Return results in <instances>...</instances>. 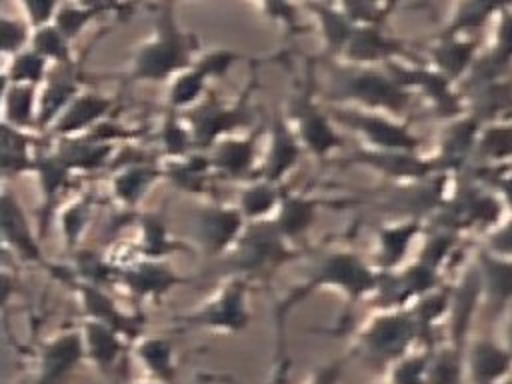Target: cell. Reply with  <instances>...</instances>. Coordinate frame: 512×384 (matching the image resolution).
<instances>
[{
    "instance_id": "1",
    "label": "cell",
    "mask_w": 512,
    "mask_h": 384,
    "mask_svg": "<svg viewBox=\"0 0 512 384\" xmlns=\"http://www.w3.org/2000/svg\"><path fill=\"white\" fill-rule=\"evenodd\" d=\"M380 272L372 268L360 254L352 250H334L318 256L302 284L290 290L274 310L276 326H278V364L286 362L284 352V322L288 314L302 304L308 296H312L318 290L332 288L344 294V298L350 304H356L360 300L372 298L376 286H378Z\"/></svg>"
},
{
    "instance_id": "2",
    "label": "cell",
    "mask_w": 512,
    "mask_h": 384,
    "mask_svg": "<svg viewBox=\"0 0 512 384\" xmlns=\"http://www.w3.org/2000/svg\"><path fill=\"white\" fill-rule=\"evenodd\" d=\"M328 98L336 102H352L360 110L402 114L410 102L412 92L404 88L388 68L380 70L366 64H352L338 68L330 78Z\"/></svg>"
},
{
    "instance_id": "3",
    "label": "cell",
    "mask_w": 512,
    "mask_h": 384,
    "mask_svg": "<svg viewBox=\"0 0 512 384\" xmlns=\"http://www.w3.org/2000/svg\"><path fill=\"white\" fill-rule=\"evenodd\" d=\"M420 346L418 324L410 308L376 310L356 332L350 356L374 368H388L400 356Z\"/></svg>"
},
{
    "instance_id": "4",
    "label": "cell",
    "mask_w": 512,
    "mask_h": 384,
    "mask_svg": "<svg viewBox=\"0 0 512 384\" xmlns=\"http://www.w3.org/2000/svg\"><path fill=\"white\" fill-rule=\"evenodd\" d=\"M280 234L274 220L248 222L236 244L224 254L230 274L246 276L248 280L270 278L280 266L294 260L298 252Z\"/></svg>"
},
{
    "instance_id": "5",
    "label": "cell",
    "mask_w": 512,
    "mask_h": 384,
    "mask_svg": "<svg viewBox=\"0 0 512 384\" xmlns=\"http://www.w3.org/2000/svg\"><path fill=\"white\" fill-rule=\"evenodd\" d=\"M248 278L230 274L228 282L204 300L198 308L174 318V328L182 330H208L214 334H240L250 324L248 306Z\"/></svg>"
},
{
    "instance_id": "6",
    "label": "cell",
    "mask_w": 512,
    "mask_h": 384,
    "mask_svg": "<svg viewBox=\"0 0 512 384\" xmlns=\"http://www.w3.org/2000/svg\"><path fill=\"white\" fill-rule=\"evenodd\" d=\"M58 282L66 284L78 298L84 318L96 320L102 324L112 326L118 330L126 340L134 342L142 336V330L146 326V316L124 310L108 292L106 286H96L84 280H78L72 268L48 264L46 268Z\"/></svg>"
},
{
    "instance_id": "7",
    "label": "cell",
    "mask_w": 512,
    "mask_h": 384,
    "mask_svg": "<svg viewBox=\"0 0 512 384\" xmlns=\"http://www.w3.org/2000/svg\"><path fill=\"white\" fill-rule=\"evenodd\" d=\"M188 58L190 44L186 36L180 34L174 26L172 14L164 12L158 18L156 36L138 50L130 76L134 80L148 82L168 80L170 76H176L178 72L188 68Z\"/></svg>"
},
{
    "instance_id": "8",
    "label": "cell",
    "mask_w": 512,
    "mask_h": 384,
    "mask_svg": "<svg viewBox=\"0 0 512 384\" xmlns=\"http://www.w3.org/2000/svg\"><path fill=\"white\" fill-rule=\"evenodd\" d=\"M180 114L190 128L194 148L210 150L222 138L232 136L238 128L250 124L248 92L232 104H224L214 94H206L198 104Z\"/></svg>"
},
{
    "instance_id": "9",
    "label": "cell",
    "mask_w": 512,
    "mask_h": 384,
    "mask_svg": "<svg viewBox=\"0 0 512 384\" xmlns=\"http://www.w3.org/2000/svg\"><path fill=\"white\" fill-rule=\"evenodd\" d=\"M330 116L336 124L356 132L366 148L418 152L422 146V138L414 134L406 122H400L390 114L360 108H334Z\"/></svg>"
},
{
    "instance_id": "10",
    "label": "cell",
    "mask_w": 512,
    "mask_h": 384,
    "mask_svg": "<svg viewBox=\"0 0 512 384\" xmlns=\"http://www.w3.org/2000/svg\"><path fill=\"white\" fill-rule=\"evenodd\" d=\"M288 116L292 126L308 154L314 158H326L336 148L344 146L342 136L336 130V122L330 112H324L312 98V90L304 86L290 104Z\"/></svg>"
},
{
    "instance_id": "11",
    "label": "cell",
    "mask_w": 512,
    "mask_h": 384,
    "mask_svg": "<svg viewBox=\"0 0 512 384\" xmlns=\"http://www.w3.org/2000/svg\"><path fill=\"white\" fill-rule=\"evenodd\" d=\"M248 220L238 206L208 202L192 214V238L208 256H224L244 232Z\"/></svg>"
},
{
    "instance_id": "12",
    "label": "cell",
    "mask_w": 512,
    "mask_h": 384,
    "mask_svg": "<svg viewBox=\"0 0 512 384\" xmlns=\"http://www.w3.org/2000/svg\"><path fill=\"white\" fill-rule=\"evenodd\" d=\"M192 278L180 276L166 260L136 258L118 268L116 286L136 302H158L176 286L188 284Z\"/></svg>"
},
{
    "instance_id": "13",
    "label": "cell",
    "mask_w": 512,
    "mask_h": 384,
    "mask_svg": "<svg viewBox=\"0 0 512 384\" xmlns=\"http://www.w3.org/2000/svg\"><path fill=\"white\" fill-rule=\"evenodd\" d=\"M86 360L80 328L60 330L38 348L36 376L32 384H68L70 376Z\"/></svg>"
},
{
    "instance_id": "14",
    "label": "cell",
    "mask_w": 512,
    "mask_h": 384,
    "mask_svg": "<svg viewBox=\"0 0 512 384\" xmlns=\"http://www.w3.org/2000/svg\"><path fill=\"white\" fill-rule=\"evenodd\" d=\"M84 342L86 360L110 382V384H124V364L130 340H126L118 330L108 324L84 318L78 326Z\"/></svg>"
},
{
    "instance_id": "15",
    "label": "cell",
    "mask_w": 512,
    "mask_h": 384,
    "mask_svg": "<svg viewBox=\"0 0 512 384\" xmlns=\"http://www.w3.org/2000/svg\"><path fill=\"white\" fill-rule=\"evenodd\" d=\"M348 162L370 168L390 180L400 182H416L442 172L434 156L424 158L418 152L406 150H374L364 146L350 152Z\"/></svg>"
},
{
    "instance_id": "16",
    "label": "cell",
    "mask_w": 512,
    "mask_h": 384,
    "mask_svg": "<svg viewBox=\"0 0 512 384\" xmlns=\"http://www.w3.org/2000/svg\"><path fill=\"white\" fill-rule=\"evenodd\" d=\"M302 152L304 146L294 126L284 116V112L276 110L268 126V146L258 166V178L280 184L296 168Z\"/></svg>"
},
{
    "instance_id": "17",
    "label": "cell",
    "mask_w": 512,
    "mask_h": 384,
    "mask_svg": "<svg viewBox=\"0 0 512 384\" xmlns=\"http://www.w3.org/2000/svg\"><path fill=\"white\" fill-rule=\"evenodd\" d=\"M482 126V120L470 112L448 120L434 156L442 172L458 176L460 172H466L470 164H474V152Z\"/></svg>"
},
{
    "instance_id": "18",
    "label": "cell",
    "mask_w": 512,
    "mask_h": 384,
    "mask_svg": "<svg viewBox=\"0 0 512 384\" xmlns=\"http://www.w3.org/2000/svg\"><path fill=\"white\" fill-rule=\"evenodd\" d=\"M466 384H500L512 374V354L502 340L470 336L464 346Z\"/></svg>"
},
{
    "instance_id": "19",
    "label": "cell",
    "mask_w": 512,
    "mask_h": 384,
    "mask_svg": "<svg viewBox=\"0 0 512 384\" xmlns=\"http://www.w3.org/2000/svg\"><path fill=\"white\" fill-rule=\"evenodd\" d=\"M480 302H482V282H480V272L474 262L452 284L450 310L446 316V326H448L446 340L448 342H452L460 348L466 346V342L470 338L472 320L476 316Z\"/></svg>"
},
{
    "instance_id": "20",
    "label": "cell",
    "mask_w": 512,
    "mask_h": 384,
    "mask_svg": "<svg viewBox=\"0 0 512 384\" xmlns=\"http://www.w3.org/2000/svg\"><path fill=\"white\" fill-rule=\"evenodd\" d=\"M0 228H2L4 246L10 248L18 260L48 268L50 262L42 254L40 236H34L22 202L10 190L2 192V224H0Z\"/></svg>"
},
{
    "instance_id": "21",
    "label": "cell",
    "mask_w": 512,
    "mask_h": 384,
    "mask_svg": "<svg viewBox=\"0 0 512 384\" xmlns=\"http://www.w3.org/2000/svg\"><path fill=\"white\" fill-rule=\"evenodd\" d=\"M110 190L122 208L134 210L154 186L158 178H164V170L154 160L128 156L124 162H110Z\"/></svg>"
},
{
    "instance_id": "22",
    "label": "cell",
    "mask_w": 512,
    "mask_h": 384,
    "mask_svg": "<svg viewBox=\"0 0 512 384\" xmlns=\"http://www.w3.org/2000/svg\"><path fill=\"white\" fill-rule=\"evenodd\" d=\"M32 174H36L38 186H40L42 200H40L38 236H40V240H44L50 220H52V216L60 204V198H62L64 190L68 188L74 172L60 160V156L54 150H50V152L36 154Z\"/></svg>"
},
{
    "instance_id": "23",
    "label": "cell",
    "mask_w": 512,
    "mask_h": 384,
    "mask_svg": "<svg viewBox=\"0 0 512 384\" xmlns=\"http://www.w3.org/2000/svg\"><path fill=\"white\" fill-rule=\"evenodd\" d=\"M474 262L480 272L482 302L490 314H504L512 306V258L496 256L480 246Z\"/></svg>"
},
{
    "instance_id": "24",
    "label": "cell",
    "mask_w": 512,
    "mask_h": 384,
    "mask_svg": "<svg viewBox=\"0 0 512 384\" xmlns=\"http://www.w3.org/2000/svg\"><path fill=\"white\" fill-rule=\"evenodd\" d=\"M114 100L94 92H80L58 116V120L48 128L56 138L80 136L92 130L98 122L110 118Z\"/></svg>"
},
{
    "instance_id": "25",
    "label": "cell",
    "mask_w": 512,
    "mask_h": 384,
    "mask_svg": "<svg viewBox=\"0 0 512 384\" xmlns=\"http://www.w3.org/2000/svg\"><path fill=\"white\" fill-rule=\"evenodd\" d=\"M260 132L232 134L216 142L208 154L216 176L228 180H244L256 168V142Z\"/></svg>"
},
{
    "instance_id": "26",
    "label": "cell",
    "mask_w": 512,
    "mask_h": 384,
    "mask_svg": "<svg viewBox=\"0 0 512 384\" xmlns=\"http://www.w3.org/2000/svg\"><path fill=\"white\" fill-rule=\"evenodd\" d=\"M426 232V224L420 218H404L400 222L384 224L376 232L374 268L380 272L396 270L408 256L414 240Z\"/></svg>"
},
{
    "instance_id": "27",
    "label": "cell",
    "mask_w": 512,
    "mask_h": 384,
    "mask_svg": "<svg viewBox=\"0 0 512 384\" xmlns=\"http://www.w3.org/2000/svg\"><path fill=\"white\" fill-rule=\"evenodd\" d=\"M80 94V78L76 68L70 64H56L46 76V84L38 96V128H50L64 108Z\"/></svg>"
},
{
    "instance_id": "28",
    "label": "cell",
    "mask_w": 512,
    "mask_h": 384,
    "mask_svg": "<svg viewBox=\"0 0 512 384\" xmlns=\"http://www.w3.org/2000/svg\"><path fill=\"white\" fill-rule=\"evenodd\" d=\"M324 204L330 202L304 192H284L272 220L288 242H298L314 226L318 210Z\"/></svg>"
},
{
    "instance_id": "29",
    "label": "cell",
    "mask_w": 512,
    "mask_h": 384,
    "mask_svg": "<svg viewBox=\"0 0 512 384\" xmlns=\"http://www.w3.org/2000/svg\"><path fill=\"white\" fill-rule=\"evenodd\" d=\"M342 52L354 64H388L392 58L404 54V44L380 32L376 24H360L354 28Z\"/></svg>"
},
{
    "instance_id": "30",
    "label": "cell",
    "mask_w": 512,
    "mask_h": 384,
    "mask_svg": "<svg viewBox=\"0 0 512 384\" xmlns=\"http://www.w3.org/2000/svg\"><path fill=\"white\" fill-rule=\"evenodd\" d=\"M132 354L148 378L174 384L178 378V360L174 342L168 336L142 334L132 342Z\"/></svg>"
},
{
    "instance_id": "31",
    "label": "cell",
    "mask_w": 512,
    "mask_h": 384,
    "mask_svg": "<svg viewBox=\"0 0 512 384\" xmlns=\"http://www.w3.org/2000/svg\"><path fill=\"white\" fill-rule=\"evenodd\" d=\"M164 178L186 194L204 196L210 190L212 178L216 176L208 150H194L184 158L166 160L162 164Z\"/></svg>"
},
{
    "instance_id": "32",
    "label": "cell",
    "mask_w": 512,
    "mask_h": 384,
    "mask_svg": "<svg viewBox=\"0 0 512 384\" xmlns=\"http://www.w3.org/2000/svg\"><path fill=\"white\" fill-rule=\"evenodd\" d=\"M60 160L72 172H96L110 166L112 158L116 156V144L90 140L86 136H66L58 138L56 146L52 148Z\"/></svg>"
},
{
    "instance_id": "33",
    "label": "cell",
    "mask_w": 512,
    "mask_h": 384,
    "mask_svg": "<svg viewBox=\"0 0 512 384\" xmlns=\"http://www.w3.org/2000/svg\"><path fill=\"white\" fill-rule=\"evenodd\" d=\"M480 54V42L476 38L442 34L438 44L430 48V60L438 72H442L454 84L460 82L472 68Z\"/></svg>"
},
{
    "instance_id": "34",
    "label": "cell",
    "mask_w": 512,
    "mask_h": 384,
    "mask_svg": "<svg viewBox=\"0 0 512 384\" xmlns=\"http://www.w3.org/2000/svg\"><path fill=\"white\" fill-rule=\"evenodd\" d=\"M134 222L138 226L136 252L140 254V258L166 260L170 254L190 250L188 244L170 236L166 218L160 212H140L134 216Z\"/></svg>"
},
{
    "instance_id": "35",
    "label": "cell",
    "mask_w": 512,
    "mask_h": 384,
    "mask_svg": "<svg viewBox=\"0 0 512 384\" xmlns=\"http://www.w3.org/2000/svg\"><path fill=\"white\" fill-rule=\"evenodd\" d=\"M38 138L30 134V130L14 128L6 122H2V174L4 178L20 176L26 172H32L36 154L34 148L38 146Z\"/></svg>"
},
{
    "instance_id": "36",
    "label": "cell",
    "mask_w": 512,
    "mask_h": 384,
    "mask_svg": "<svg viewBox=\"0 0 512 384\" xmlns=\"http://www.w3.org/2000/svg\"><path fill=\"white\" fill-rule=\"evenodd\" d=\"M284 190L280 184L268 182L264 178L250 180L238 194V208L244 214L248 222H260V220H270L282 200Z\"/></svg>"
},
{
    "instance_id": "37",
    "label": "cell",
    "mask_w": 512,
    "mask_h": 384,
    "mask_svg": "<svg viewBox=\"0 0 512 384\" xmlns=\"http://www.w3.org/2000/svg\"><path fill=\"white\" fill-rule=\"evenodd\" d=\"M2 122L22 130L38 128V96L34 86L4 82Z\"/></svg>"
},
{
    "instance_id": "38",
    "label": "cell",
    "mask_w": 512,
    "mask_h": 384,
    "mask_svg": "<svg viewBox=\"0 0 512 384\" xmlns=\"http://www.w3.org/2000/svg\"><path fill=\"white\" fill-rule=\"evenodd\" d=\"M508 6H512V0H460L444 34L464 36L482 30Z\"/></svg>"
},
{
    "instance_id": "39",
    "label": "cell",
    "mask_w": 512,
    "mask_h": 384,
    "mask_svg": "<svg viewBox=\"0 0 512 384\" xmlns=\"http://www.w3.org/2000/svg\"><path fill=\"white\" fill-rule=\"evenodd\" d=\"M504 162H512V118L484 124L474 152V164Z\"/></svg>"
},
{
    "instance_id": "40",
    "label": "cell",
    "mask_w": 512,
    "mask_h": 384,
    "mask_svg": "<svg viewBox=\"0 0 512 384\" xmlns=\"http://www.w3.org/2000/svg\"><path fill=\"white\" fill-rule=\"evenodd\" d=\"M426 384H466L464 348L442 340L432 348Z\"/></svg>"
},
{
    "instance_id": "41",
    "label": "cell",
    "mask_w": 512,
    "mask_h": 384,
    "mask_svg": "<svg viewBox=\"0 0 512 384\" xmlns=\"http://www.w3.org/2000/svg\"><path fill=\"white\" fill-rule=\"evenodd\" d=\"M156 136H158V144H160L166 160H178L196 150L190 128L184 122L182 114L176 110L168 108L164 112Z\"/></svg>"
},
{
    "instance_id": "42",
    "label": "cell",
    "mask_w": 512,
    "mask_h": 384,
    "mask_svg": "<svg viewBox=\"0 0 512 384\" xmlns=\"http://www.w3.org/2000/svg\"><path fill=\"white\" fill-rule=\"evenodd\" d=\"M94 214V196L84 194L70 204L62 206L58 210V222H60V232L64 238V244L70 252H76L80 246V238L84 236L90 220Z\"/></svg>"
},
{
    "instance_id": "43",
    "label": "cell",
    "mask_w": 512,
    "mask_h": 384,
    "mask_svg": "<svg viewBox=\"0 0 512 384\" xmlns=\"http://www.w3.org/2000/svg\"><path fill=\"white\" fill-rule=\"evenodd\" d=\"M74 274L78 280L96 284V286H116V276H118V266L108 258L98 254L96 250L90 248H78L74 252Z\"/></svg>"
},
{
    "instance_id": "44",
    "label": "cell",
    "mask_w": 512,
    "mask_h": 384,
    "mask_svg": "<svg viewBox=\"0 0 512 384\" xmlns=\"http://www.w3.org/2000/svg\"><path fill=\"white\" fill-rule=\"evenodd\" d=\"M206 80L208 78L196 66L178 72L168 88V108L184 112L198 104L204 98Z\"/></svg>"
},
{
    "instance_id": "45",
    "label": "cell",
    "mask_w": 512,
    "mask_h": 384,
    "mask_svg": "<svg viewBox=\"0 0 512 384\" xmlns=\"http://www.w3.org/2000/svg\"><path fill=\"white\" fill-rule=\"evenodd\" d=\"M434 346H416L386 368L390 384H426L430 356Z\"/></svg>"
},
{
    "instance_id": "46",
    "label": "cell",
    "mask_w": 512,
    "mask_h": 384,
    "mask_svg": "<svg viewBox=\"0 0 512 384\" xmlns=\"http://www.w3.org/2000/svg\"><path fill=\"white\" fill-rule=\"evenodd\" d=\"M462 240V234L454 232V230H448V228H440V226H430L426 236H424V242H422V248L418 252V258L420 262L436 268V270H442L448 262L450 256L456 254V248Z\"/></svg>"
},
{
    "instance_id": "47",
    "label": "cell",
    "mask_w": 512,
    "mask_h": 384,
    "mask_svg": "<svg viewBox=\"0 0 512 384\" xmlns=\"http://www.w3.org/2000/svg\"><path fill=\"white\" fill-rule=\"evenodd\" d=\"M48 76V64L42 54L36 50L20 52L14 56L12 64L6 70L4 82L6 84H30L36 86Z\"/></svg>"
},
{
    "instance_id": "48",
    "label": "cell",
    "mask_w": 512,
    "mask_h": 384,
    "mask_svg": "<svg viewBox=\"0 0 512 384\" xmlns=\"http://www.w3.org/2000/svg\"><path fill=\"white\" fill-rule=\"evenodd\" d=\"M474 180L486 184L488 188L496 190L502 198L504 206L512 212V162L504 164H474L466 170Z\"/></svg>"
},
{
    "instance_id": "49",
    "label": "cell",
    "mask_w": 512,
    "mask_h": 384,
    "mask_svg": "<svg viewBox=\"0 0 512 384\" xmlns=\"http://www.w3.org/2000/svg\"><path fill=\"white\" fill-rule=\"evenodd\" d=\"M34 50L54 64H70L68 38L56 26H42L34 36Z\"/></svg>"
},
{
    "instance_id": "50",
    "label": "cell",
    "mask_w": 512,
    "mask_h": 384,
    "mask_svg": "<svg viewBox=\"0 0 512 384\" xmlns=\"http://www.w3.org/2000/svg\"><path fill=\"white\" fill-rule=\"evenodd\" d=\"M480 246L496 256L512 258V216L486 232V238Z\"/></svg>"
},
{
    "instance_id": "51",
    "label": "cell",
    "mask_w": 512,
    "mask_h": 384,
    "mask_svg": "<svg viewBox=\"0 0 512 384\" xmlns=\"http://www.w3.org/2000/svg\"><path fill=\"white\" fill-rule=\"evenodd\" d=\"M236 60V54L228 52V50H216V52H210L206 54L202 60H198L194 66L206 76V78H218V76H224L232 62Z\"/></svg>"
},
{
    "instance_id": "52",
    "label": "cell",
    "mask_w": 512,
    "mask_h": 384,
    "mask_svg": "<svg viewBox=\"0 0 512 384\" xmlns=\"http://www.w3.org/2000/svg\"><path fill=\"white\" fill-rule=\"evenodd\" d=\"M94 14V10H78V8H62L56 16V28L70 40L80 28L86 24V20Z\"/></svg>"
},
{
    "instance_id": "53",
    "label": "cell",
    "mask_w": 512,
    "mask_h": 384,
    "mask_svg": "<svg viewBox=\"0 0 512 384\" xmlns=\"http://www.w3.org/2000/svg\"><path fill=\"white\" fill-rule=\"evenodd\" d=\"M350 354L346 356H340V358H334L322 366H316L308 380L304 384H340V378H342V372H344V364L348 360Z\"/></svg>"
},
{
    "instance_id": "54",
    "label": "cell",
    "mask_w": 512,
    "mask_h": 384,
    "mask_svg": "<svg viewBox=\"0 0 512 384\" xmlns=\"http://www.w3.org/2000/svg\"><path fill=\"white\" fill-rule=\"evenodd\" d=\"M2 46H4V52H18L20 46L26 42V28L14 20H8L4 18L2 22Z\"/></svg>"
},
{
    "instance_id": "55",
    "label": "cell",
    "mask_w": 512,
    "mask_h": 384,
    "mask_svg": "<svg viewBox=\"0 0 512 384\" xmlns=\"http://www.w3.org/2000/svg\"><path fill=\"white\" fill-rule=\"evenodd\" d=\"M32 22L42 26L54 12V6H56V0H22Z\"/></svg>"
},
{
    "instance_id": "56",
    "label": "cell",
    "mask_w": 512,
    "mask_h": 384,
    "mask_svg": "<svg viewBox=\"0 0 512 384\" xmlns=\"http://www.w3.org/2000/svg\"><path fill=\"white\" fill-rule=\"evenodd\" d=\"M508 312V318H506V322H504V330H502V342H504V346L510 350V354H512V306L506 310Z\"/></svg>"
},
{
    "instance_id": "57",
    "label": "cell",
    "mask_w": 512,
    "mask_h": 384,
    "mask_svg": "<svg viewBox=\"0 0 512 384\" xmlns=\"http://www.w3.org/2000/svg\"><path fill=\"white\" fill-rule=\"evenodd\" d=\"M132 384H166V382H160V380H154V378H144V380H136V382H132Z\"/></svg>"
},
{
    "instance_id": "58",
    "label": "cell",
    "mask_w": 512,
    "mask_h": 384,
    "mask_svg": "<svg viewBox=\"0 0 512 384\" xmlns=\"http://www.w3.org/2000/svg\"><path fill=\"white\" fill-rule=\"evenodd\" d=\"M500 384H512V374H510V376H506V378H504Z\"/></svg>"
},
{
    "instance_id": "59",
    "label": "cell",
    "mask_w": 512,
    "mask_h": 384,
    "mask_svg": "<svg viewBox=\"0 0 512 384\" xmlns=\"http://www.w3.org/2000/svg\"><path fill=\"white\" fill-rule=\"evenodd\" d=\"M382 384H390V382H386V380H384V382H382Z\"/></svg>"
},
{
    "instance_id": "60",
    "label": "cell",
    "mask_w": 512,
    "mask_h": 384,
    "mask_svg": "<svg viewBox=\"0 0 512 384\" xmlns=\"http://www.w3.org/2000/svg\"><path fill=\"white\" fill-rule=\"evenodd\" d=\"M374 2H378V0H374Z\"/></svg>"
}]
</instances>
